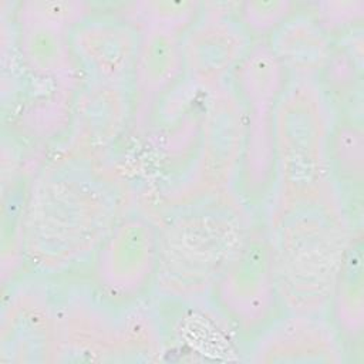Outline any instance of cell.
<instances>
[{"instance_id": "cell-4", "label": "cell", "mask_w": 364, "mask_h": 364, "mask_svg": "<svg viewBox=\"0 0 364 364\" xmlns=\"http://www.w3.org/2000/svg\"><path fill=\"white\" fill-rule=\"evenodd\" d=\"M97 277L108 294L129 299L149 283L159 264V242L155 229L142 218L119 222L101 243Z\"/></svg>"}, {"instance_id": "cell-2", "label": "cell", "mask_w": 364, "mask_h": 364, "mask_svg": "<svg viewBox=\"0 0 364 364\" xmlns=\"http://www.w3.org/2000/svg\"><path fill=\"white\" fill-rule=\"evenodd\" d=\"M328 131L317 90L307 82L284 87L273 114L276 155L283 173V189L326 182Z\"/></svg>"}, {"instance_id": "cell-14", "label": "cell", "mask_w": 364, "mask_h": 364, "mask_svg": "<svg viewBox=\"0 0 364 364\" xmlns=\"http://www.w3.org/2000/svg\"><path fill=\"white\" fill-rule=\"evenodd\" d=\"M290 1H246L242 4L240 16L243 24L255 33L276 30L294 11Z\"/></svg>"}, {"instance_id": "cell-9", "label": "cell", "mask_w": 364, "mask_h": 364, "mask_svg": "<svg viewBox=\"0 0 364 364\" xmlns=\"http://www.w3.org/2000/svg\"><path fill=\"white\" fill-rule=\"evenodd\" d=\"M334 317L343 333L354 337L363 328V243L348 242L334 280Z\"/></svg>"}, {"instance_id": "cell-3", "label": "cell", "mask_w": 364, "mask_h": 364, "mask_svg": "<svg viewBox=\"0 0 364 364\" xmlns=\"http://www.w3.org/2000/svg\"><path fill=\"white\" fill-rule=\"evenodd\" d=\"M277 290L274 252L264 235L249 237L228 260L215 284L220 309L246 328L262 324L270 316Z\"/></svg>"}, {"instance_id": "cell-8", "label": "cell", "mask_w": 364, "mask_h": 364, "mask_svg": "<svg viewBox=\"0 0 364 364\" xmlns=\"http://www.w3.org/2000/svg\"><path fill=\"white\" fill-rule=\"evenodd\" d=\"M183 61L178 34L146 28L135 58V77L141 91L151 94L168 87L179 74Z\"/></svg>"}, {"instance_id": "cell-1", "label": "cell", "mask_w": 364, "mask_h": 364, "mask_svg": "<svg viewBox=\"0 0 364 364\" xmlns=\"http://www.w3.org/2000/svg\"><path fill=\"white\" fill-rule=\"evenodd\" d=\"M272 243L279 290L294 309L307 314L331 297L344 242L343 218L326 182L283 189Z\"/></svg>"}, {"instance_id": "cell-12", "label": "cell", "mask_w": 364, "mask_h": 364, "mask_svg": "<svg viewBox=\"0 0 364 364\" xmlns=\"http://www.w3.org/2000/svg\"><path fill=\"white\" fill-rule=\"evenodd\" d=\"M135 13L141 18L145 30L155 28L178 34L195 17L196 3H138Z\"/></svg>"}, {"instance_id": "cell-13", "label": "cell", "mask_w": 364, "mask_h": 364, "mask_svg": "<svg viewBox=\"0 0 364 364\" xmlns=\"http://www.w3.org/2000/svg\"><path fill=\"white\" fill-rule=\"evenodd\" d=\"M85 11L87 4L78 1H27L21 4L20 16L64 28L82 20Z\"/></svg>"}, {"instance_id": "cell-5", "label": "cell", "mask_w": 364, "mask_h": 364, "mask_svg": "<svg viewBox=\"0 0 364 364\" xmlns=\"http://www.w3.org/2000/svg\"><path fill=\"white\" fill-rule=\"evenodd\" d=\"M245 34L233 21L212 18L198 26L183 48V60L192 74L203 82H215L237 64L246 48Z\"/></svg>"}, {"instance_id": "cell-6", "label": "cell", "mask_w": 364, "mask_h": 364, "mask_svg": "<svg viewBox=\"0 0 364 364\" xmlns=\"http://www.w3.org/2000/svg\"><path fill=\"white\" fill-rule=\"evenodd\" d=\"M78 55L101 77L117 78L136 58L138 43L128 26L115 20L82 23L74 33Z\"/></svg>"}, {"instance_id": "cell-10", "label": "cell", "mask_w": 364, "mask_h": 364, "mask_svg": "<svg viewBox=\"0 0 364 364\" xmlns=\"http://www.w3.org/2000/svg\"><path fill=\"white\" fill-rule=\"evenodd\" d=\"M327 171L338 185L361 189L363 131L353 118H341L330 131L326 148Z\"/></svg>"}, {"instance_id": "cell-11", "label": "cell", "mask_w": 364, "mask_h": 364, "mask_svg": "<svg viewBox=\"0 0 364 364\" xmlns=\"http://www.w3.org/2000/svg\"><path fill=\"white\" fill-rule=\"evenodd\" d=\"M21 46L36 70L60 74L70 64L68 44L61 27L21 17Z\"/></svg>"}, {"instance_id": "cell-7", "label": "cell", "mask_w": 364, "mask_h": 364, "mask_svg": "<svg viewBox=\"0 0 364 364\" xmlns=\"http://www.w3.org/2000/svg\"><path fill=\"white\" fill-rule=\"evenodd\" d=\"M327 31L318 18L291 14L274 31L272 50L283 63L303 74L318 71L330 57L331 47Z\"/></svg>"}]
</instances>
